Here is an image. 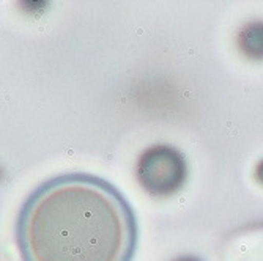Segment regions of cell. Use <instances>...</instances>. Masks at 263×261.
<instances>
[{
	"instance_id": "obj_1",
	"label": "cell",
	"mask_w": 263,
	"mask_h": 261,
	"mask_svg": "<svg viewBox=\"0 0 263 261\" xmlns=\"http://www.w3.org/2000/svg\"><path fill=\"white\" fill-rule=\"evenodd\" d=\"M24 261H133L137 222L109 181L66 173L36 187L17 222Z\"/></svg>"
},
{
	"instance_id": "obj_2",
	"label": "cell",
	"mask_w": 263,
	"mask_h": 261,
	"mask_svg": "<svg viewBox=\"0 0 263 261\" xmlns=\"http://www.w3.org/2000/svg\"><path fill=\"white\" fill-rule=\"evenodd\" d=\"M136 175L150 195L172 197L186 183L184 154L172 145H153L140 154Z\"/></svg>"
},
{
	"instance_id": "obj_3",
	"label": "cell",
	"mask_w": 263,
	"mask_h": 261,
	"mask_svg": "<svg viewBox=\"0 0 263 261\" xmlns=\"http://www.w3.org/2000/svg\"><path fill=\"white\" fill-rule=\"evenodd\" d=\"M240 51L251 60H263V21H252L238 33Z\"/></svg>"
},
{
	"instance_id": "obj_4",
	"label": "cell",
	"mask_w": 263,
	"mask_h": 261,
	"mask_svg": "<svg viewBox=\"0 0 263 261\" xmlns=\"http://www.w3.org/2000/svg\"><path fill=\"white\" fill-rule=\"evenodd\" d=\"M255 178L263 184V160H261V162H258V165H257V173H255Z\"/></svg>"
},
{
	"instance_id": "obj_5",
	"label": "cell",
	"mask_w": 263,
	"mask_h": 261,
	"mask_svg": "<svg viewBox=\"0 0 263 261\" xmlns=\"http://www.w3.org/2000/svg\"><path fill=\"white\" fill-rule=\"evenodd\" d=\"M174 261H202L200 258H196V256H180Z\"/></svg>"
}]
</instances>
